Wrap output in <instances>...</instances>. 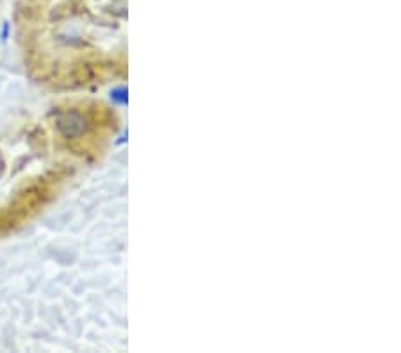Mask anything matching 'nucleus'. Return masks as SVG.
I'll return each instance as SVG.
<instances>
[{"label":"nucleus","instance_id":"nucleus-1","mask_svg":"<svg viewBox=\"0 0 401 353\" xmlns=\"http://www.w3.org/2000/svg\"><path fill=\"white\" fill-rule=\"evenodd\" d=\"M89 128H91V122H89L88 115L80 109H64L55 118V132L63 140H80L88 134Z\"/></svg>","mask_w":401,"mask_h":353},{"label":"nucleus","instance_id":"nucleus-2","mask_svg":"<svg viewBox=\"0 0 401 353\" xmlns=\"http://www.w3.org/2000/svg\"><path fill=\"white\" fill-rule=\"evenodd\" d=\"M9 35H11V23L6 20L4 23H2V27H0V39L6 43L9 39Z\"/></svg>","mask_w":401,"mask_h":353}]
</instances>
